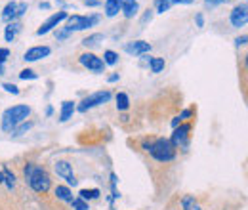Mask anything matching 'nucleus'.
Returning <instances> with one entry per match:
<instances>
[{
  "label": "nucleus",
  "instance_id": "1",
  "mask_svg": "<svg viewBox=\"0 0 248 210\" xmlns=\"http://www.w3.org/2000/svg\"><path fill=\"white\" fill-rule=\"evenodd\" d=\"M23 176H25L27 185L38 195H46L52 189V178H50V174L44 166H38L34 162H27L23 166Z\"/></svg>",
  "mask_w": 248,
  "mask_h": 210
},
{
  "label": "nucleus",
  "instance_id": "2",
  "mask_svg": "<svg viewBox=\"0 0 248 210\" xmlns=\"http://www.w3.org/2000/svg\"><path fill=\"white\" fill-rule=\"evenodd\" d=\"M143 149L158 162H172L178 153L168 138H149L143 142Z\"/></svg>",
  "mask_w": 248,
  "mask_h": 210
},
{
  "label": "nucleus",
  "instance_id": "3",
  "mask_svg": "<svg viewBox=\"0 0 248 210\" xmlns=\"http://www.w3.org/2000/svg\"><path fill=\"white\" fill-rule=\"evenodd\" d=\"M29 115H31V107H29V105L19 103V105L8 107V109L2 113V122H0V126H2V130H4V132L12 134V130H14L17 124L25 122Z\"/></svg>",
  "mask_w": 248,
  "mask_h": 210
},
{
  "label": "nucleus",
  "instance_id": "4",
  "mask_svg": "<svg viewBox=\"0 0 248 210\" xmlns=\"http://www.w3.org/2000/svg\"><path fill=\"white\" fill-rule=\"evenodd\" d=\"M99 16L97 14H92V16H78V14H75V16H67V23H65V27L63 29L67 31H86L93 27V25H97L99 23Z\"/></svg>",
  "mask_w": 248,
  "mask_h": 210
},
{
  "label": "nucleus",
  "instance_id": "5",
  "mask_svg": "<svg viewBox=\"0 0 248 210\" xmlns=\"http://www.w3.org/2000/svg\"><path fill=\"white\" fill-rule=\"evenodd\" d=\"M111 90H99V92H93L90 96H86L78 105H77V111L78 113H86L88 109H93V107H97V105H101V103H107L109 99H111Z\"/></svg>",
  "mask_w": 248,
  "mask_h": 210
},
{
  "label": "nucleus",
  "instance_id": "6",
  "mask_svg": "<svg viewBox=\"0 0 248 210\" xmlns=\"http://www.w3.org/2000/svg\"><path fill=\"white\" fill-rule=\"evenodd\" d=\"M191 130H193V124L191 122H182L180 126L174 128V134L170 136V142L176 149H184L187 151L189 147V138H191Z\"/></svg>",
  "mask_w": 248,
  "mask_h": 210
},
{
  "label": "nucleus",
  "instance_id": "7",
  "mask_svg": "<svg viewBox=\"0 0 248 210\" xmlns=\"http://www.w3.org/2000/svg\"><path fill=\"white\" fill-rule=\"evenodd\" d=\"M54 172L62 178V180L67 181V185H77L78 183V180H77V176H75V172H73V164L69 162V161H56L54 162Z\"/></svg>",
  "mask_w": 248,
  "mask_h": 210
},
{
  "label": "nucleus",
  "instance_id": "8",
  "mask_svg": "<svg viewBox=\"0 0 248 210\" xmlns=\"http://www.w3.org/2000/svg\"><path fill=\"white\" fill-rule=\"evenodd\" d=\"M67 16H69V14H67L65 10H60V12L52 14V16H50V17H48V19H46V21H44V23H42L38 29H36V34H38V36H42V34H48L50 31H54L56 27H60L63 21L67 19Z\"/></svg>",
  "mask_w": 248,
  "mask_h": 210
},
{
  "label": "nucleus",
  "instance_id": "9",
  "mask_svg": "<svg viewBox=\"0 0 248 210\" xmlns=\"http://www.w3.org/2000/svg\"><path fill=\"white\" fill-rule=\"evenodd\" d=\"M78 63L82 65V67H86L88 71H93V73H103L105 71V63L101 58H97L95 54L92 52H84V54H80L78 56Z\"/></svg>",
  "mask_w": 248,
  "mask_h": 210
},
{
  "label": "nucleus",
  "instance_id": "10",
  "mask_svg": "<svg viewBox=\"0 0 248 210\" xmlns=\"http://www.w3.org/2000/svg\"><path fill=\"white\" fill-rule=\"evenodd\" d=\"M229 21H231V25H233V27H237V29H241V27H245V25H247L248 23L247 2L237 4V6L231 10V14H229Z\"/></svg>",
  "mask_w": 248,
  "mask_h": 210
},
{
  "label": "nucleus",
  "instance_id": "11",
  "mask_svg": "<svg viewBox=\"0 0 248 210\" xmlns=\"http://www.w3.org/2000/svg\"><path fill=\"white\" fill-rule=\"evenodd\" d=\"M52 54V48L50 46H32L29 48L25 54H23V60L27 63H32V61H38L42 58H48Z\"/></svg>",
  "mask_w": 248,
  "mask_h": 210
},
{
  "label": "nucleus",
  "instance_id": "12",
  "mask_svg": "<svg viewBox=\"0 0 248 210\" xmlns=\"http://www.w3.org/2000/svg\"><path fill=\"white\" fill-rule=\"evenodd\" d=\"M126 52L134 54V56H145L147 52H151V44L145 40H136V42L126 44Z\"/></svg>",
  "mask_w": 248,
  "mask_h": 210
},
{
  "label": "nucleus",
  "instance_id": "13",
  "mask_svg": "<svg viewBox=\"0 0 248 210\" xmlns=\"http://www.w3.org/2000/svg\"><path fill=\"white\" fill-rule=\"evenodd\" d=\"M121 12L124 14L126 19L136 17L138 12H140V4H138V0H123V8H121Z\"/></svg>",
  "mask_w": 248,
  "mask_h": 210
},
{
  "label": "nucleus",
  "instance_id": "14",
  "mask_svg": "<svg viewBox=\"0 0 248 210\" xmlns=\"http://www.w3.org/2000/svg\"><path fill=\"white\" fill-rule=\"evenodd\" d=\"M16 12H17V2H8L6 6H4V10H2V14H0V17H2V21H6V23H12V21H16L17 17H16Z\"/></svg>",
  "mask_w": 248,
  "mask_h": 210
},
{
  "label": "nucleus",
  "instance_id": "15",
  "mask_svg": "<svg viewBox=\"0 0 248 210\" xmlns=\"http://www.w3.org/2000/svg\"><path fill=\"white\" fill-rule=\"evenodd\" d=\"M77 111V105H75V101H71V99H65L62 103V113H60V122H67V120L73 117V113Z\"/></svg>",
  "mask_w": 248,
  "mask_h": 210
},
{
  "label": "nucleus",
  "instance_id": "16",
  "mask_svg": "<svg viewBox=\"0 0 248 210\" xmlns=\"http://www.w3.org/2000/svg\"><path fill=\"white\" fill-rule=\"evenodd\" d=\"M19 31H21V23H19V21H12V23H8L6 29H4V38H6V42H14Z\"/></svg>",
  "mask_w": 248,
  "mask_h": 210
},
{
  "label": "nucleus",
  "instance_id": "17",
  "mask_svg": "<svg viewBox=\"0 0 248 210\" xmlns=\"http://www.w3.org/2000/svg\"><path fill=\"white\" fill-rule=\"evenodd\" d=\"M54 195L63 201V203H71L75 197H73V191H71V187L69 185H58L56 189H54Z\"/></svg>",
  "mask_w": 248,
  "mask_h": 210
},
{
  "label": "nucleus",
  "instance_id": "18",
  "mask_svg": "<svg viewBox=\"0 0 248 210\" xmlns=\"http://www.w3.org/2000/svg\"><path fill=\"white\" fill-rule=\"evenodd\" d=\"M121 8H123V0H105V16L107 17L119 16Z\"/></svg>",
  "mask_w": 248,
  "mask_h": 210
},
{
  "label": "nucleus",
  "instance_id": "19",
  "mask_svg": "<svg viewBox=\"0 0 248 210\" xmlns=\"http://www.w3.org/2000/svg\"><path fill=\"white\" fill-rule=\"evenodd\" d=\"M193 115H195V107H187V109H184V111H182L178 117H174V119H172V122H170V124H172V128L180 126L182 122H186L187 119H191Z\"/></svg>",
  "mask_w": 248,
  "mask_h": 210
},
{
  "label": "nucleus",
  "instance_id": "20",
  "mask_svg": "<svg viewBox=\"0 0 248 210\" xmlns=\"http://www.w3.org/2000/svg\"><path fill=\"white\" fill-rule=\"evenodd\" d=\"M99 42H103V34H101V32H93V34H88V36L82 40V44H84L86 48H95Z\"/></svg>",
  "mask_w": 248,
  "mask_h": 210
},
{
  "label": "nucleus",
  "instance_id": "21",
  "mask_svg": "<svg viewBox=\"0 0 248 210\" xmlns=\"http://www.w3.org/2000/svg\"><path fill=\"white\" fill-rule=\"evenodd\" d=\"M182 209L184 210H202L193 195H186V197L182 199Z\"/></svg>",
  "mask_w": 248,
  "mask_h": 210
},
{
  "label": "nucleus",
  "instance_id": "22",
  "mask_svg": "<svg viewBox=\"0 0 248 210\" xmlns=\"http://www.w3.org/2000/svg\"><path fill=\"white\" fill-rule=\"evenodd\" d=\"M2 172H4V185L12 191V189L16 187V174H14L8 166H2Z\"/></svg>",
  "mask_w": 248,
  "mask_h": 210
},
{
  "label": "nucleus",
  "instance_id": "23",
  "mask_svg": "<svg viewBox=\"0 0 248 210\" xmlns=\"http://www.w3.org/2000/svg\"><path fill=\"white\" fill-rule=\"evenodd\" d=\"M99 195H101V191L95 189V187H93V189H80V191H78V197H80L82 201H93V199H97Z\"/></svg>",
  "mask_w": 248,
  "mask_h": 210
},
{
  "label": "nucleus",
  "instance_id": "24",
  "mask_svg": "<svg viewBox=\"0 0 248 210\" xmlns=\"http://www.w3.org/2000/svg\"><path fill=\"white\" fill-rule=\"evenodd\" d=\"M128 107H130V97H128V94L119 92V94H117V109H119V111H126Z\"/></svg>",
  "mask_w": 248,
  "mask_h": 210
},
{
  "label": "nucleus",
  "instance_id": "25",
  "mask_svg": "<svg viewBox=\"0 0 248 210\" xmlns=\"http://www.w3.org/2000/svg\"><path fill=\"white\" fill-rule=\"evenodd\" d=\"M164 58H149V69H151V73H160L162 69H164Z\"/></svg>",
  "mask_w": 248,
  "mask_h": 210
},
{
  "label": "nucleus",
  "instance_id": "26",
  "mask_svg": "<svg viewBox=\"0 0 248 210\" xmlns=\"http://www.w3.org/2000/svg\"><path fill=\"white\" fill-rule=\"evenodd\" d=\"M103 63L105 65H117L119 63V54L113 50H105L103 52Z\"/></svg>",
  "mask_w": 248,
  "mask_h": 210
},
{
  "label": "nucleus",
  "instance_id": "27",
  "mask_svg": "<svg viewBox=\"0 0 248 210\" xmlns=\"http://www.w3.org/2000/svg\"><path fill=\"white\" fill-rule=\"evenodd\" d=\"M32 128V122L31 120H27V122H21V124H17L14 130H12V136H21V134H25V132H29Z\"/></svg>",
  "mask_w": 248,
  "mask_h": 210
},
{
  "label": "nucleus",
  "instance_id": "28",
  "mask_svg": "<svg viewBox=\"0 0 248 210\" xmlns=\"http://www.w3.org/2000/svg\"><path fill=\"white\" fill-rule=\"evenodd\" d=\"M172 6H174V4H172L170 0H155V12L156 14H164V12H168Z\"/></svg>",
  "mask_w": 248,
  "mask_h": 210
},
{
  "label": "nucleus",
  "instance_id": "29",
  "mask_svg": "<svg viewBox=\"0 0 248 210\" xmlns=\"http://www.w3.org/2000/svg\"><path fill=\"white\" fill-rule=\"evenodd\" d=\"M71 207H73V210H90L88 201H82L80 197H75V199L71 201Z\"/></svg>",
  "mask_w": 248,
  "mask_h": 210
},
{
  "label": "nucleus",
  "instance_id": "30",
  "mask_svg": "<svg viewBox=\"0 0 248 210\" xmlns=\"http://www.w3.org/2000/svg\"><path fill=\"white\" fill-rule=\"evenodd\" d=\"M19 79H21V81H36L38 75H36L32 69H23V71L19 73Z\"/></svg>",
  "mask_w": 248,
  "mask_h": 210
},
{
  "label": "nucleus",
  "instance_id": "31",
  "mask_svg": "<svg viewBox=\"0 0 248 210\" xmlns=\"http://www.w3.org/2000/svg\"><path fill=\"white\" fill-rule=\"evenodd\" d=\"M2 88L8 92V94H14V96L19 94V88H17L16 84H12V82H2Z\"/></svg>",
  "mask_w": 248,
  "mask_h": 210
},
{
  "label": "nucleus",
  "instance_id": "32",
  "mask_svg": "<svg viewBox=\"0 0 248 210\" xmlns=\"http://www.w3.org/2000/svg\"><path fill=\"white\" fill-rule=\"evenodd\" d=\"M71 34H73V32H71V31H67V29H58V31H56V38H58V40H67Z\"/></svg>",
  "mask_w": 248,
  "mask_h": 210
},
{
  "label": "nucleus",
  "instance_id": "33",
  "mask_svg": "<svg viewBox=\"0 0 248 210\" xmlns=\"http://www.w3.org/2000/svg\"><path fill=\"white\" fill-rule=\"evenodd\" d=\"M10 58V48H0V65H4Z\"/></svg>",
  "mask_w": 248,
  "mask_h": 210
},
{
  "label": "nucleus",
  "instance_id": "34",
  "mask_svg": "<svg viewBox=\"0 0 248 210\" xmlns=\"http://www.w3.org/2000/svg\"><path fill=\"white\" fill-rule=\"evenodd\" d=\"M153 14H155V10H147V12H145V16L141 17V25H145L147 21H151V19H153Z\"/></svg>",
  "mask_w": 248,
  "mask_h": 210
},
{
  "label": "nucleus",
  "instance_id": "35",
  "mask_svg": "<svg viewBox=\"0 0 248 210\" xmlns=\"http://www.w3.org/2000/svg\"><path fill=\"white\" fill-rule=\"evenodd\" d=\"M229 0H206V6L208 8H216V6H219V4H227Z\"/></svg>",
  "mask_w": 248,
  "mask_h": 210
},
{
  "label": "nucleus",
  "instance_id": "36",
  "mask_svg": "<svg viewBox=\"0 0 248 210\" xmlns=\"http://www.w3.org/2000/svg\"><path fill=\"white\" fill-rule=\"evenodd\" d=\"M195 23H197L199 29H202V27H204V16H202V14H197V16H195Z\"/></svg>",
  "mask_w": 248,
  "mask_h": 210
},
{
  "label": "nucleus",
  "instance_id": "37",
  "mask_svg": "<svg viewBox=\"0 0 248 210\" xmlns=\"http://www.w3.org/2000/svg\"><path fill=\"white\" fill-rule=\"evenodd\" d=\"M247 40H248L247 34H241V36H237V38H235V46H245V44H247Z\"/></svg>",
  "mask_w": 248,
  "mask_h": 210
},
{
  "label": "nucleus",
  "instance_id": "38",
  "mask_svg": "<svg viewBox=\"0 0 248 210\" xmlns=\"http://www.w3.org/2000/svg\"><path fill=\"white\" fill-rule=\"evenodd\" d=\"M84 6L86 8H95V6H99V0H84Z\"/></svg>",
  "mask_w": 248,
  "mask_h": 210
},
{
  "label": "nucleus",
  "instance_id": "39",
  "mask_svg": "<svg viewBox=\"0 0 248 210\" xmlns=\"http://www.w3.org/2000/svg\"><path fill=\"white\" fill-rule=\"evenodd\" d=\"M172 4H193L195 0H170Z\"/></svg>",
  "mask_w": 248,
  "mask_h": 210
},
{
  "label": "nucleus",
  "instance_id": "40",
  "mask_svg": "<svg viewBox=\"0 0 248 210\" xmlns=\"http://www.w3.org/2000/svg\"><path fill=\"white\" fill-rule=\"evenodd\" d=\"M107 81H109V82H117V81H119V73H113V75H111Z\"/></svg>",
  "mask_w": 248,
  "mask_h": 210
},
{
  "label": "nucleus",
  "instance_id": "41",
  "mask_svg": "<svg viewBox=\"0 0 248 210\" xmlns=\"http://www.w3.org/2000/svg\"><path fill=\"white\" fill-rule=\"evenodd\" d=\"M38 8H40V10H50V4H48V2H40Z\"/></svg>",
  "mask_w": 248,
  "mask_h": 210
},
{
  "label": "nucleus",
  "instance_id": "42",
  "mask_svg": "<svg viewBox=\"0 0 248 210\" xmlns=\"http://www.w3.org/2000/svg\"><path fill=\"white\" fill-rule=\"evenodd\" d=\"M46 115H48V117H52V115H54V107H50V105H48V107H46Z\"/></svg>",
  "mask_w": 248,
  "mask_h": 210
},
{
  "label": "nucleus",
  "instance_id": "43",
  "mask_svg": "<svg viewBox=\"0 0 248 210\" xmlns=\"http://www.w3.org/2000/svg\"><path fill=\"white\" fill-rule=\"evenodd\" d=\"M0 183H4V172H2V168H0Z\"/></svg>",
  "mask_w": 248,
  "mask_h": 210
}]
</instances>
